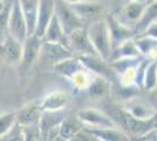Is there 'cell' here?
<instances>
[{
	"mask_svg": "<svg viewBox=\"0 0 157 141\" xmlns=\"http://www.w3.org/2000/svg\"><path fill=\"white\" fill-rule=\"evenodd\" d=\"M87 31H88L89 39L98 55L102 59L108 61L111 54V38L107 20L98 19V20L93 21L87 27Z\"/></svg>",
	"mask_w": 157,
	"mask_h": 141,
	"instance_id": "obj_1",
	"label": "cell"
},
{
	"mask_svg": "<svg viewBox=\"0 0 157 141\" xmlns=\"http://www.w3.org/2000/svg\"><path fill=\"white\" fill-rule=\"evenodd\" d=\"M69 4H73V2H80V1H85V0H65Z\"/></svg>",
	"mask_w": 157,
	"mask_h": 141,
	"instance_id": "obj_32",
	"label": "cell"
},
{
	"mask_svg": "<svg viewBox=\"0 0 157 141\" xmlns=\"http://www.w3.org/2000/svg\"><path fill=\"white\" fill-rule=\"evenodd\" d=\"M69 40V48L74 53L78 55H83V54H92V55H98L96 49L93 46L92 41L89 39L87 27H80L78 29L73 31L72 33L68 35Z\"/></svg>",
	"mask_w": 157,
	"mask_h": 141,
	"instance_id": "obj_8",
	"label": "cell"
},
{
	"mask_svg": "<svg viewBox=\"0 0 157 141\" xmlns=\"http://www.w3.org/2000/svg\"><path fill=\"white\" fill-rule=\"evenodd\" d=\"M145 33L147 35H151L154 38H157V22H151L149 26L145 28Z\"/></svg>",
	"mask_w": 157,
	"mask_h": 141,
	"instance_id": "obj_31",
	"label": "cell"
},
{
	"mask_svg": "<svg viewBox=\"0 0 157 141\" xmlns=\"http://www.w3.org/2000/svg\"><path fill=\"white\" fill-rule=\"evenodd\" d=\"M54 1H55V14L67 37L73 31L85 26L83 19L73 10L69 2L65 0H54Z\"/></svg>",
	"mask_w": 157,
	"mask_h": 141,
	"instance_id": "obj_4",
	"label": "cell"
},
{
	"mask_svg": "<svg viewBox=\"0 0 157 141\" xmlns=\"http://www.w3.org/2000/svg\"><path fill=\"white\" fill-rule=\"evenodd\" d=\"M68 95L65 92L56 91L47 94L40 101V107L42 111H58L63 109L68 104Z\"/></svg>",
	"mask_w": 157,
	"mask_h": 141,
	"instance_id": "obj_17",
	"label": "cell"
},
{
	"mask_svg": "<svg viewBox=\"0 0 157 141\" xmlns=\"http://www.w3.org/2000/svg\"><path fill=\"white\" fill-rule=\"evenodd\" d=\"M110 87H111L110 81H108L107 79L102 78V76L96 75L94 78V80L92 81L89 88L87 89V92L90 94V96H93V98L101 99V98H105V95L108 94V92L110 91Z\"/></svg>",
	"mask_w": 157,
	"mask_h": 141,
	"instance_id": "obj_23",
	"label": "cell"
},
{
	"mask_svg": "<svg viewBox=\"0 0 157 141\" xmlns=\"http://www.w3.org/2000/svg\"><path fill=\"white\" fill-rule=\"evenodd\" d=\"M140 53L137 45L135 41H132L131 39L123 41L121 45H118L116 48H114L111 51L110 58H109V62L114 60H117L121 58H131V57H137Z\"/></svg>",
	"mask_w": 157,
	"mask_h": 141,
	"instance_id": "obj_21",
	"label": "cell"
},
{
	"mask_svg": "<svg viewBox=\"0 0 157 141\" xmlns=\"http://www.w3.org/2000/svg\"><path fill=\"white\" fill-rule=\"evenodd\" d=\"M82 67H85V65L80 61L78 57H72V58H68V59H65L61 62L56 64L53 69L56 72V73L61 74L63 78H66L67 80H69L74 74L76 73L78 71H80Z\"/></svg>",
	"mask_w": 157,
	"mask_h": 141,
	"instance_id": "obj_20",
	"label": "cell"
},
{
	"mask_svg": "<svg viewBox=\"0 0 157 141\" xmlns=\"http://www.w3.org/2000/svg\"><path fill=\"white\" fill-rule=\"evenodd\" d=\"M76 57L85 65V67L88 68L95 75L105 78L108 81H110L111 84L118 82L117 72L111 67L109 61L102 59L100 55H92V54H83Z\"/></svg>",
	"mask_w": 157,
	"mask_h": 141,
	"instance_id": "obj_3",
	"label": "cell"
},
{
	"mask_svg": "<svg viewBox=\"0 0 157 141\" xmlns=\"http://www.w3.org/2000/svg\"><path fill=\"white\" fill-rule=\"evenodd\" d=\"M137 1H143V0H137Z\"/></svg>",
	"mask_w": 157,
	"mask_h": 141,
	"instance_id": "obj_35",
	"label": "cell"
},
{
	"mask_svg": "<svg viewBox=\"0 0 157 141\" xmlns=\"http://www.w3.org/2000/svg\"><path fill=\"white\" fill-rule=\"evenodd\" d=\"M124 109H127L131 115H134L135 118H137V119H142V120H145V119H148V116H149V112H148V109L142 106V105H140V104H131V102H127V105H125Z\"/></svg>",
	"mask_w": 157,
	"mask_h": 141,
	"instance_id": "obj_28",
	"label": "cell"
},
{
	"mask_svg": "<svg viewBox=\"0 0 157 141\" xmlns=\"http://www.w3.org/2000/svg\"><path fill=\"white\" fill-rule=\"evenodd\" d=\"M71 6L82 19L96 17L103 11V5L98 2V1H94V0H85V1H80V2H73V4H71Z\"/></svg>",
	"mask_w": 157,
	"mask_h": 141,
	"instance_id": "obj_19",
	"label": "cell"
},
{
	"mask_svg": "<svg viewBox=\"0 0 157 141\" xmlns=\"http://www.w3.org/2000/svg\"><path fill=\"white\" fill-rule=\"evenodd\" d=\"M17 122L15 113H5L0 115V140L11 131Z\"/></svg>",
	"mask_w": 157,
	"mask_h": 141,
	"instance_id": "obj_26",
	"label": "cell"
},
{
	"mask_svg": "<svg viewBox=\"0 0 157 141\" xmlns=\"http://www.w3.org/2000/svg\"><path fill=\"white\" fill-rule=\"evenodd\" d=\"M72 57H74V52L69 47L65 46L62 44L51 42L42 39L38 64L42 68H53L56 64Z\"/></svg>",
	"mask_w": 157,
	"mask_h": 141,
	"instance_id": "obj_2",
	"label": "cell"
},
{
	"mask_svg": "<svg viewBox=\"0 0 157 141\" xmlns=\"http://www.w3.org/2000/svg\"><path fill=\"white\" fill-rule=\"evenodd\" d=\"M155 102H156V106H157V96H156V99H155Z\"/></svg>",
	"mask_w": 157,
	"mask_h": 141,
	"instance_id": "obj_34",
	"label": "cell"
},
{
	"mask_svg": "<svg viewBox=\"0 0 157 141\" xmlns=\"http://www.w3.org/2000/svg\"><path fill=\"white\" fill-rule=\"evenodd\" d=\"M8 15H10V8H5L4 11L0 12V33L4 31V28L7 27V21H8Z\"/></svg>",
	"mask_w": 157,
	"mask_h": 141,
	"instance_id": "obj_30",
	"label": "cell"
},
{
	"mask_svg": "<svg viewBox=\"0 0 157 141\" xmlns=\"http://www.w3.org/2000/svg\"><path fill=\"white\" fill-rule=\"evenodd\" d=\"M21 127H22L24 140H41V131H40L39 123H34V125H29V126H21Z\"/></svg>",
	"mask_w": 157,
	"mask_h": 141,
	"instance_id": "obj_29",
	"label": "cell"
},
{
	"mask_svg": "<svg viewBox=\"0 0 157 141\" xmlns=\"http://www.w3.org/2000/svg\"><path fill=\"white\" fill-rule=\"evenodd\" d=\"M85 128L93 134L98 140L102 141H125L129 140V135L124 133L123 131H120V128H92L86 127Z\"/></svg>",
	"mask_w": 157,
	"mask_h": 141,
	"instance_id": "obj_18",
	"label": "cell"
},
{
	"mask_svg": "<svg viewBox=\"0 0 157 141\" xmlns=\"http://www.w3.org/2000/svg\"><path fill=\"white\" fill-rule=\"evenodd\" d=\"M157 19V0L149 4L148 8L144 10L141 19L136 24V29L137 31H145V28L150 25L151 22Z\"/></svg>",
	"mask_w": 157,
	"mask_h": 141,
	"instance_id": "obj_24",
	"label": "cell"
},
{
	"mask_svg": "<svg viewBox=\"0 0 157 141\" xmlns=\"http://www.w3.org/2000/svg\"><path fill=\"white\" fill-rule=\"evenodd\" d=\"M95 76L96 75L93 72H90L87 67H82L80 71H78L73 75L72 78L69 79V81L73 84V86L76 89H78V91H87Z\"/></svg>",
	"mask_w": 157,
	"mask_h": 141,
	"instance_id": "obj_22",
	"label": "cell"
},
{
	"mask_svg": "<svg viewBox=\"0 0 157 141\" xmlns=\"http://www.w3.org/2000/svg\"><path fill=\"white\" fill-rule=\"evenodd\" d=\"M105 20L108 22L109 27V32H110L111 38V51L114 48H116L118 45H121L123 41L130 39L132 37L134 32L131 31L129 27H127L124 24H122L118 20L116 17L114 15H107Z\"/></svg>",
	"mask_w": 157,
	"mask_h": 141,
	"instance_id": "obj_10",
	"label": "cell"
},
{
	"mask_svg": "<svg viewBox=\"0 0 157 141\" xmlns=\"http://www.w3.org/2000/svg\"><path fill=\"white\" fill-rule=\"evenodd\" d=\"M144 5L141 2V1H132L130 4H128L127 7L124 10V14L125 17L129 19V20H140L142 14L144 12Z\"/></svg>",
	"mask_w": 157,
	"mask_h": 141,
	"instance_id": "obj_25",
	"label": "cell"
},
{
	"mask_svg": "<svg viewBox=\"0 0 157 141\" xmlns=\"http://www.w3.org/2000/svg\"><path fill=\"white\" fill-rule=\"evenodd\" d=\"M157 62L148 64V66L145 68V73H144V86L145 88L150 89L157 84Z\"/></svg>",
	"mask_w": 157,
	"mask_h": 141,
	"instance_id": "obj_27",
	"label": "cell"
},
{
	"mask_svg": "<svg viewBox=\"0 0 157 141\" xmlns=\"http://www.w3.org/2000/svg\"><path fill=\"white\" fill-rule=\"evenodd\" d=\"M41 114H42V109L40 107V101H36L20 108L18 112H15V118L17 122L21 126H29L34 123H39Z\"/></svg>",
	"mask_w": 157,
	"mask_h": 141,
	"instance_id": "obj_13",
	"label": "cell"
},
{
	"mask_svg": "<svg viewBox=\"0 0 157 141\" xmlns=\"http://www.w3.org/2000/svg\"><path fill=\"white\" fill-rule=\"evenodd\" d=\"M68 114H69V112L66 111L65 108L58 109V111H42V114H41L39 121L41 140H46L47 135L51 131L60 127L61 122Z\"/></svg>",
	"mask_w": 157,
	"mask_h": 141,
	"instance_id": "obj_9",
	"label": "cell"
},
{
	"mask_svg": "<svg viewBox=\"0 0 157 141\" xmlns=\"http://www.w3.org/2000/svg\"><path fill=\"white\" fill-rule=\"evenodd\" d=\"M41 41H42V39L39 38L36 34H32V35L27 37V39L24 42L22 57H21V60L19 64L20 71L22 73H27L29 71V68L38 61Z\"/></svg>",
	"mask_w": 157,
	"mask_h": 141,
	"instance_id": "obj_7",
	"label": "cell"
},
{
	"mask_svg": "<svg viewBox=\"0 0 157 141\" xmlns=\"http://www.w3.org/2000/svg\"><path fill=\"white\" fill-rule=\"evenodd\" d=\"M80 120L85 123L86 127L92 128H118L116 123L111 120V118L105 111H100L95 108H85L80 109L76 113Z\"/></svg>",
	"mask_w": 157,
	"mask_h": 141,
	"instance_id": "obj_6",
	"label": "cell"
},
{
	"mask_svg": "<svg viewBox=\"0 0 157 141\" xmlns=\"http://www.w3.org/2000/svg\"><path fill=\"white\" fill-rule=\"evenodd\" d=\"M44 40L51 41V42H58V44H62L65 46L69 47V40H68V37L66 35L63 28L60 24L59 19L56 17V14L54 13L52 20L48 24L47 29L45 32V35L42 38Z\"/></svg>",
	"mask_w": 157,
	"mask_h": 141,
	"instance_id": "obj_16",
	"label": "cell"
},
{
	"mask_svg": "<svg viewBox=\"0 0 157 141\" xmlns=\"http://www.w3.org/2000/svg\"><path fill=\"white\" fill-rule=\"evenodd\" d=\"M148 4H151V2H154V1H156V0H145Z\"/></svg>",
	"mask_w": 157,
	"mask_h": 141,
	"instance_id": "obj_33",
	"label": "cell"
},
{
	"mask_svg": "<svg viewBox=\"0 0 157 141\" xmlns=\"http://www.w3.org/2000/svg\"><path fill=\"white\" fill-rule=\"evenodd\" d=\"M85 127V123L80 120L78 115L68 114L60 125L59 136L61 140L72 141L74 135Z\"/></svg>",
	"mask_w": 157,
	"mask_h": 141,
	"instance_id": "obj_14",
	"label": "cell"
},
{
	"mask_svg": "<svg viewBox=\"0 0 157 141\" xmlns=\"http://www.w3.org/2000/svg\"><path fill=\"white\" fill-rule=\"evenodd\" d=\"M55 13V1L54 0H39V11H38V20L35 34L39 38H44L48 24L52 20Z\"/></svg>",
	"mask_w": 157,
	"mask_h": 141,
	"instance_id": "obj_11",
	"label": "cell"
},
{
	"mask_svg": "<svg viewBox=\"0 0 157 141\" xmlns=\"http://www.w3.org/2000/svg\"><path fill=\"white\" fill-rule=\"evenodd\" d=\"M19 1L22 13L26 19L28 35L35 34L38 11H39V0H19Z\"/></svg>",
	"mask_w": 157,
	"mask_h": 141,
	"instance_id": "obj_15",
	"label": "cell"
},
{
	"mask_svg": "<svg viewBox=\"0 0 157 141\" xmlns=\"http://www.w3.org/2000/svg\"><path fill=\"white\" fill-rule=\"evenodd\" d=\"M22 48L24 44L8 34L0 45V53L10 64H20L22 57Z\"/></svg>",
	"mask_w": 157,
	"mask_h": 141,
	"instance_id": "obj_12",
	"label": "cell"
},
{
	"mask_svg": "<svg viewBox=\"0 0 157 141\" xmlns=\"http://www.w3.org/2000/svg\"><path fill=\"white\" fill-rule=\"evenodd\" d=\"M7 29H8V34H11L13 38H15L22 44L28 37L26 19L22 13L19 0H13L11 4L10 15H8V21H7Z\"/></svg>",
	"mask_w": 157,
	"mask_h": 141,
	"instance_id": "obj_5",
	"label": "cell"
}]
</instances>
